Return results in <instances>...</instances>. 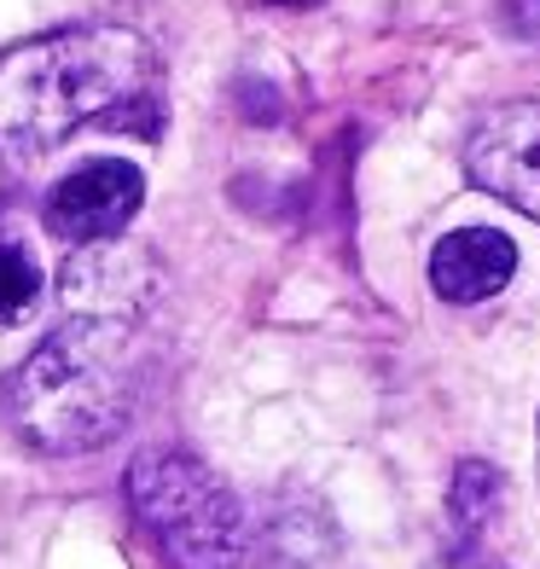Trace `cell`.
<instances>
[{
    "label": "cell",
    "instance_id": "obj_1",
    "mask_svg": "<svg viewBox=\"0 0 540 569\" xmlns=\"http://www.w3.org/2000/svg\"><path fill=\"white\" fill-rule=\"evenodd\" d=\"M88 122L122 128V134L163 128L158 53L146 47V36L106 23V30L18 41L0 53V158L7 163L41 158Z\"/></svg>",
    "mask_w": 540,
    "mask_h": 569
},
{
    "label": "cell",
    "instance_id": "obj_2",
    "mask_svg": "<svg viewBox=\"0 0 540 569\" xmlns=\"http://www.w3.org/2000/svg\"><path fill=\"white\" fill-rule=\"evenodd\" d=\"M140 396V315L70 308L30 360L0 378V412L23 448L88 453L128 425Z\"/></svg>",
    "mask_w": 540,
    "mask_h": 569
},
{
    "label": "cell",
    "instance_id": "obj_3",
    "mask_svg": "<svg viewBox=\"0 0 540 569\" xmlns=\"http://www.w3.org/2000/svg\"><path fill=\"white\" fill-rule=\"evenodd\" d=\"M128 500L174 569H256L239 495L210 465L174 448H151L128 465Z\"/></svg>",
    "mask_w": 540,
    "mask_h": 569
},
{
    "label": "cell",
    "instance_id": "obj_4",
    "mask_svg": "<svg viewBox=\"0 0 540 569\" xmlns=\"http://www.w3.org/2000/svg\"><path fill=\"white\" fill-rule=\"evenodd\" d=\"M466 174L488 198L540 221V99L494 106L466 140Z\"/></svg>",
    "mask_w": 540,
    "mask_h": 569
},
{
    "label": "cell",
    "instance_id": "obj_5",
    "mask_svg": "<svg viewBox=\"0 0 540 569\" xmlns=\"http://www.w3.org/2000/svg\"><path fill=\"white\" fill-rule=\"evenodd\" d=\"M140 203H146V174L134 163L93 158L47 192V227L70 244H111L140 216Z\"/></svg>",
    "mask_w": 540,
    "mask_h": 569
},
{
    "label": "cell",
    "instance_id": "obj_6",
    "mask_svg": "<svg viewBox=\"0 0 540 569\" xmlns=\"http://www.w3.org/2000/svg\"><path fill=\"white\" fill-rule=\"evenodd\" d=\"M511 273H518V244L500 227H459L430 250V291L453 308L500 297Z\"/></svg>",
    "mask_w": 540,
    "mask_h": 569
},
{
    "label": "cell",
    "instance_id": "obj_7",
    "mask_svg": "<svg viewBox=\"0 0 540 569\" xmlns=\"http://www.w3.org/2000/svg\"><path fill=\"white\" fill-rule=\"evenodd\" d=\"M494 500H500V471L482 459H466L453 471V495H448V517H453V535L459 540H477L494 517Z\"/></svg>",
    "mask_w": 540,
    "mask_h": 569
},
{
    "label": "cell",
    "instance_id": "obj_8",
    "mask_svg": "<svg viewBox=\"0 0 540 569\" xmlns=\"http://www.w3.org/2000/svg\"><path fill=\"white\" fill-rule=\"evenodd\" d=\"M41 297V268L18 244H0V326L23 320Z\"/></svg>",
    "mask_w": 540,
    "mask_h": 569
},
{
    "label": "cell",
    "instance_id": "obj_9",
    "mask_svg": "<svg viewBox=\"0 0 540 569\" xmlns=\"http://www.w3.org/2000/svg\"><path fill=\"white\" fill-rule=\"evenodd\" d=\"M506 30L540 47V0H506Z\"/></svg>",
    "mask_w": 540,
    "mask_h": 569
},
{
    "label": "cell",
    "instance_id": "obj_10",
    "mask_svg": "<svg viewBox=\"0 0 540 569\" xmlns=\"http://www.w3.org/2000/svg\"><path fill=\"white\" fill-rule=\"evenodd\" d=\"M279 7H320V0H279Z\"/></svg>",
    "mask_w": 540,
    "mask_h": 569
}]
</instances>
